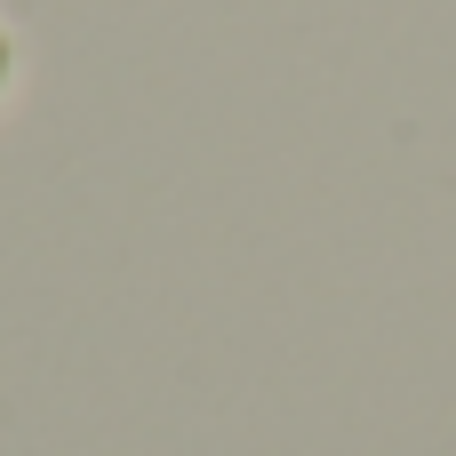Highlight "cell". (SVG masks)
I'll list each match as a JSON object with an SVG mask.
<instances>
[{"label":"cell","instance_id":"obj_1","mask_svg":"<svg viewBox=\"0 0 456 456\" xmlns=\"http://www.w3.org/2000/svg\"><path fill=\"white\" fill-rule=\"evenodd\" d=\"M16 72H24V48H16V24L0 16V112H8V96H16Z\"/></svg>","mask_w":456,"mask_h":456}]
</instances>
